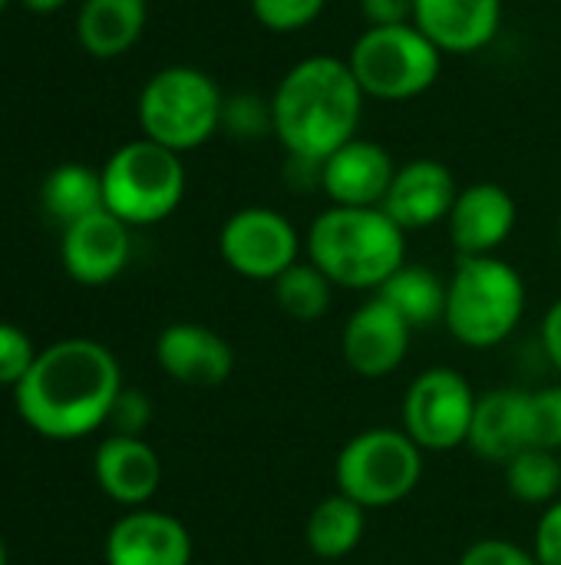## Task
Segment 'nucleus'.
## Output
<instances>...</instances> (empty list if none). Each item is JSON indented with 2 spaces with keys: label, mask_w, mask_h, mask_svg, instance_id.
I'll return each mask as SVG.
<instances>
[{
  "label": "nucleus",
  "mask_w": 561,
  "mask_h": 565,
  "mask_svg": "<svg viewBox=\"0 0 561 565\" xmlns=\"http://www.w3.org/2000/svg\"><path fill=\"white\" fill-rule=\"evenodd\" d=\"M132 235L122 218H116L109 209H99L73 225L63 228L60 242V262L66 275L79 285L99 288L122 275L129 265Z\"/></svg>",
  "instance_id": "obj_13"
},
{
  "label": "nucleus",
  "mask_w": 561,
  "mask_h": 565,
  "mask_svg": "<svg viewBox=\"0 0 561 565\" xmlns=\"http://www.w3.org/2000/svg\"><path fill=\"white\" fill-rule=\"evenodd\" d=\"M155 361L182 387H218L235 371L231 344L195 321L169 324L155 341Z\"/></svg>",
  "instance_id": "obj_18"
},
{
  "label": "nucleus",
  "mask_w": 561,
  "mask_h": 565,
  "mask_svg": "<svg viewBox=\"0 0 561 565\" xmlns=\"http://www.w3.org/2000/svg\"><path fill=\"white\" fill-rule=\"evenodd\" d=\"M122 391L119 361L89 338H66L36 354L13 387L17 414L46 440H79L99 430Z\"/></svg>",
  "instance_id": "obj_1"
},
{
  "label": "nucleus",
  "mask_w": 561,
  "mask_h": 565,
  "mask_svg": "<svg viewBox=\"0 0 561 565\" xmlns=\"http://www.w3.org/2000/svg\"><path fill=\"white\" fill-rule=\"evenodd\" d=\"M397 175V162L387 146L374 139H350L334 156L321 162V189L331 205L344 209H380L390 182Z\"/></svg>",
  "instance_id": "obj_15"
},
{
  "label": "nucleus",
  "mask_w": 561,
  "mask_h": 565,
  "mask_svg": "<svg viewBox=\"0 0 561 565\" xmlns=\"http://www.w3.org/2000/svg\"><path fill=\"white\" fill-rule=\"evenodd\" d=\"M218 252L235 275L274 285L291 265L301 262V232L278 209L245 205L225 218Z\"/></svg>",
  "instance_id": "obj_10"
},
{
  "label": "nucleus",
  "mask_w": 561,
  "mask_h": 565,
  "mask_svg": "<svg viewBox=\"0 0 561 565\" xmlns=\"http://www.w3.org/2000/svg\"><path fill=\"white\" fill-rule=\"evenodd\" d=\"M476 391L453 367H430L417 374L403 401V430L423 454H446L470 444L476 417Z\"/></svg>",
  "instance_id": "obj_9"
},
{
  "label": "nucleus",
  "mask_w": 561,
  "mask_h": 565,
  "mask_svg": "<svg viewBox=\"0 0 561 565\" xmlns=\"http://www.w3.org/2000/svg\"><path fill=\"white\" fill-rule=\"evenodd\" d=\"M410 334L413 328L407 324V318L397 308H390L380 295H374L347 318L341 351L354 374L377 381L403 364L410 351Z\"/></svg>",
  "instance_id": "obj_11"
},
{
  "label": "nucleus",
  "mask_w": 561,
  "mask_h": 565,
  "mask_svg": "<svg viewBox=\"0 0 561 565\" xmlns=\"http://www.w3.org/2000/svg\"><path fill=\"white\" fill-rule=\"evenodd\" d=\"M93 473H96L99 490L112 503L132 507V510L149 503L155 490L162 487L159 454L142 437H126V434H112L99 444Z\"/></svg>",
  "instance_id": "obj_20"
},
{
  "label": "nucleus",
  "mask_w": 561,
  "mask_h": 565,
  "mask_svg": "<svg viewBox=\"0 0 561 565\" xmlns=\"http://www.w3.org/2000/svg\"><path fill=\"white\" fill-rule=\"evenodd\" d=\"M0 565H7V546H3V540H0Z\"/></svg>",
  "instance_id": "obj_37"
},
{
  "label": "nucleus",
  "mask_w": 561,
  "mask_h": 565,
  "mask_svg": "<svg viewBox=\"0 0 561 565\" xmlns=\"http://www.w3.org/2000/svg\"><path fill=\"white\" fill-rule=\"evenodd\" d=\"M479 460L506 467L519 454L539 447V424H536V401L532 391L503 387L489 391L476 404L470 444Z\"/></svg>",
  "instance_id": "obj_12"
},
{
  "label": "nucleus",
  "mask_w": 561,
  "mask_h": 565,
  "mask_svg": "<svg viewBox=\"0 0 561 565\" xmlns=\"http://www.w3.org/2000/svg\"><path fill=\"white\" fill-rule=\"evenodd\" d=\"M360 17L367 26L413 23V0H360Z\"/></svg>",
  "instance_id": "obj_34"
},
{
  "label": "nucleus",
  "mask_w": 561,
  "mask_h": 565,
  "mask_svg": "<svg viewBox=\"0 0 561 565\" xmlns=\"http://www.w3.org/2000/svg\"><path fill=\"white\" fill-rule=\"evenodd\" d=\"M308 262L334 288L380 291L407 265V232L384 209H324L304 238Z\"/></svg>",
  "instance_id": "obj_3"
},
{
  "label": "nucleus",
  "mask_w": 561,
  "mask_h": 565,
  "mask_svg": "<svg viewBox=\"0 0 561 565\" xmlns=\"http://www.w3.org/2000/svg\"><path fill=\"white\" fill-rule=\"evenodd\" d=\"M390 308H397L410 328L436 324L446 315V281L427 265H403L380 291Z\"/></svg>",
  "instance_id": "obj_24"
},
{
  "label": "nucleus",
  "mask_w": 561,
  "mask_h": 565,
  "mask_svg": "<svg viewBox=\"0 0 561 565\" xmlns=\"http://www.w3.org/2000/svg\"><path fill=\"white\" fill-rule=\"evenodd\" d=\"M23 7H30L33 13H53V10H60L66 0H20Z\"/></svg>",
  "instance_id": "obj_36"
},
{
  "label": "nucleus",
  "mask_w": 561,
  "mask_h": 565,
  "mask_svg": "<svg viewBox=\"0 0 561 565\" xmlns=\"http://www.w3.org/2000/svg\"><path fill=\"white\" fill-rule=\"evenodd\" d=\"M36 354L40 351L33 348L23 328L0 321V387H17L30 374Z\"/></svg>",
  "instance_id": "obj_29"
},
{
  "label": "nucleus",
  "mask_w": 561,
  "mask_h": 565,
  "mask_svg": "<svg viewBox=\"0 0 561 565\" xmlns=\"http://www.w3.org/2000/svg\"><path fill=\"white\" fill-rule=\"evenodd\" d=\"M152 420V404L142 391H129L122 387L116 404H112V414H109V427L112 434H126V437H139Z\"/></svg>",
  "instance_id": "obj_31"
},
{
  "label": "nucleus",
  "mask_w": 561,
  "mask_h": 565,
  "mask_svg": "<svg viewBox=\"0 0 561 565\" xmlns=\"http://www.w3.org/2000/svg\"><path fill=\"white\" fill-rule=\"evenodd\" d=\"M7 3H10V0H0V13H3V10H7Z\"/></svg>",
  "instance_id": "obj_39"
},
{
  "label": "nucleus",
  "mask_w": 561,
  "mask_h": 565,
  "mask_svg": "<svg viewBox=\"0 0 561 565\" xmlns=\"http://www.w3.org/2000/svg\"><path fill=\"white\" fill-rule=\"evenodd\" d=\"M251 17L268 33H301L321 20L327 10V0H248Z\"/></svg>",
  "instance_id": "obj_27"
},
{
  "label": "nucleus",
  "mask_w": 561,
  "mask_h": 565,
  "mask_svg": "<svg viewBox=\"0 0 561 565\" xmlns=\"http://www.w3.org/2000/svg\"><path fill=\"white\" fill-rule=\"evenodd\" d=\"M99 172L106 209L129 228L165 222L182 205L188 185L182 156L145 136L119 146Z\"/></svg>",
  "instance_id": "obj_7"
},
{
  "label": "nucleus",
  "mask_w": 561,
  "mask_h": 565,
  "mask_svg": "<svg viewBox=\"0 0 561 565\" xmlns=\"http://www.w3.org/2000/svg\"><path fill=\"white\" fill-rule=\"evenodd\" d=\"M423 480V450L407 430L370 427L350 437L334 460V487L370 510L403 503Z\"/></svg>",
  "instance_id": "obj_8"
},
{
  "label": "nucleus",
  "mask_w": 561,
  "mask_h": 565,
  "mask_svg": "<svg viewBox=\"0 0 561 565\" xmlns=\"http://www.w3.org/2000/svg\"><path fill=\"white\" fill-rule=\"evenodd\" d=\"M555 235H559V248H561V215H559V228H555Z\"/></svg>",
  "instance_id": "obj_38"
},
{
  "label": "nucleus",
  "mask_w": 561,
  "mask_h": 565,
  "mask_svg": "<svg viewBox=\"0 0 561 565\" xmlns=\"http://www.w3.org/2000/svg\"><path fill=\"white\" fill-rule=\"evenodd\" d=\"M532 401H536L539 447L561 454V384L532 391Z\"/></svg>",
  "instance_id": "obj_32"
},
{
  "label": "nucleus",
  "mask_w": 561,
  "mask_h": 565,
  "mask_svg": "<svg viewBox=\"0 0 561 565\" xmlns=\"http://www.w3.org/2000/svg\"><path fill=\"white\" fill-rule=\"evenodd\" d=\"M367 533V510L354 500H347L344 493H334L327 500H321L304 526V540L308 550L317 559H344L350 556L360 540Z\"/></svg>",
  "instance_id": "obj_22"
},
{
  "label": "nucleus",
  "mask_w": 561,
  "mask_h": 565,
  "mask_svg": "<svg viewBox=\"0 0 561 565\" xmlns=\"http://www.w3.org/2000/svg\"><path fill=\"white\" fill-rule=\"evenodd\" d=\"M268 99L271 136L281 142L288 159L314 166L357 139L367 103L347 56L334 53H314L288 66Z\"/></svg>",
  "instance_id": "obj_2"
},
{
  "label": "nucleus",
  "mask_w": 561,
  "mask_h": 565,
  "mask_svg": "<svg viewBox=\"0 0 561 565\" xmlns=\"http://www.w3.org/2000/svg\"><path fill=\"white\" fill-rule=\"evenodd\" d=\"M542 351L549 354V361L559 367L561 374V298L542 318Z\"/></svg>",
  "instance_id": "obj_35"
},
{
  "label": "nucleus",
  "mask_w": 561,
  "mask_h": 565,
  "mask_svg": "<svg viewBox=\"0 0 561 565\" xmlns=\"http://www.w3.org/2000/svg\"><path fill=\"white\" fill-rule=\"evenodd\" d=\"M222 132H228L231 139L251 142V139H265L271 129V99L258 96V93H231L225 96V109H222Z\"/></svg>",
  "instance_id": "obj_28"
},
{
  "label": "nucleus",
  "mask_w": 561,
  "mask_h": 565,
  "mask_svg": "<svg viewBox=\"0 0 561 565\" xmlns=\"http://www.w3.org/2000/svg\"><path fill=\"white\" fill-rule=\"evenodd\" d=\"M225 93L198 66H162L152 73L139 93L136 113L142 136L185 156L222 132Z\"/></svg>",
  "instance_id": "obj_5"
},
{
  "label": "nucleus",
  "mask_w": 561,
  "mask_h": 565,
  "mask_svg": "<svg viewBox=\"0 0 561 565\" xmlns=\"http://www.w3.org/2000/svg\"><path fill=\"white\" fill-rule=\"evenodd\" d=\"M149 20V0H83L76 13L79 46L96 60L129 53Z\"/></svg>",
  "instance_id": "obj_21"
},
{
  "label": "nucleus",
  "mask_w": 561,
  "mask_h": 565,
  "mask_svg": "<svg viewBox=\"0 0 561 565\" xmlns=\"http://www.w3.org/2000/svg\"><path fill=\"white\" fill-rule=\"evenodd\" d=\"M460 565H539V559L532 550H526L513 540L489 536V540H476L460 556Z\"/></svg>",
  "instance_id": "obj_30"
},
{
  "label": "nucleus",
  "mask_w": 561,
  "mask_h": 565,
  "mask_svg": "<svg viewBox=\"0 0 561 565\" xmlns=\"http://www.w3.org/2000/svg\"><path fill=\"white\" fill-rule=\"evenodd\" d=\"M40 202L50 218H56L63 228L106 209L103 202V172L83 166V162H63L56 166L40 189Z\"/></svg>",
  "instance_id": "obj_23"
},
{
  "label": "nucleus",
  "mask_w": 561,
  "mask_h": 565,
  "mask_svg": "<svg viewBox=\"0 0 561 565\" xmlns=\"http://www.w3.org/2000/svg\"><path fill=\"white\" fill-rule=\"evenodd\" d=\"M456 195H460V182L453 169L440 159L423 156V159H410L397 166V175L380 209L403 232H420V228H433L446 222Z\"/></svg>",
  "instance_id": "obj_16"
},
{
  "label": "nucleus",
  "mask_w": 561,
  "mask_h": 565,
  "mask_svg": "<svg viewBox=\"0 0 561 565\" xmlns=\"http://www.w3.org/2000/svg\"><path fill=\"white\" fill-rule=\"evenodd\" d=\"M506 483L519 503L529 507L555 503L561 493V454L546 447H532L519 454L516 460L506 463Z\"/></svg>",
  "instance_id": "obj_26"
},
{
  "label": "nucleus",
  "mask_w": 561,
  "mask_h": 565,
  "mask_svg": "<svg viewBox=\"0 0 561 565\" xmlns=\"http://www.w3.org/2000/svg\"><path fill=\"white\" fill-rule=\"evenodd\" d=\"M532 553L539 565H561V497L555 503H549L546 513L539 516Z\"/></svg>",
  "instance_id": "obj_33"
},
{
  "label": "nucleus",
  "mask_w": 561,
  "mask_h": 565,
  "mask_svg": "<svg viewBox=\"0 0 561 565\" xmlns=\"http://www.w3.org/2000/svg\"><path fill=\"white\" fill-rule=\"evenodd\" d=\"M516 222H519V205L506 185L473 182L460 189L446 228L460 258H479V255H496L516 232Z\"/></svg>",
  "instance_id": "obj_14"
},
{
  "label": "nucleus",
  "mask_w": 561,
  "mask_h": 565,
  "mask_svg": "<svg viewBox=\"0 0 561 565\" xmlns=\"http://www.w3.org/2000/svg\"><path fill=\"white\" fill-rule=\"evenodd\" d=\"M331 298H334V285L311 262L291 265L274 281V301L294 321H317V318H324L331 311Z\"/></svg>",
  "instance_id": "obj_25"
},
{
  "label": "nucleus",
  "mask_w": 561,
  "mask_h": 565,
  "mask_svg": "<svg viewBox=\"0 0 561 565\" xmlns=\"http://www.w3.org/2000/svg\"><path fill=\"white\" fill-rule=\"evenodd\" d=\"M526 315V281L499 255L460 258L446 281L450 334L476 351L503 344Z\"/></svg>",
  "instance_id": "obj_4"
},
{
  "label": "nucleus",
  "mask_w": 561,
  "mask_h": 565,
  "mask_svg": "<svg viewBox=\"0 0 561 565\" xmlns=\"http://www.w3.org/2000/svg\"><path fill=\"white\" fill-rule=\"evenodd\" d=\"M506 0H413V23L443 50V56H473L486 50L503 26Z\"/></svg>",
  "instance_id": "obj_19"
},
{
  "label": "nucleus",
  "mask_w": 561,
  "mask_h": 565,
  "mask_svg": "<svg viewBox=\"0 0 561 565\" xmlns=\"http://www.w3.org/2000/svg\"><path fill=\"white\" fill-rule=\"evenodd\" d=\"M192 533L159 510H132L106 536V565H192Z\"/></svg>",
  "instance_id": "obj_17"
},
{
  "label": "nucleus",
  "mask_w": 561,
  "mask_h": 565,
  "mask_svg": "<svg viewBox=\"0 0 561 565\" xmlns=\"http://www.w3.org/2000/svg\"><path fill=\"white\" fill-rule=\"evenodd\" d=\"M347 63L367 99L410 103L436 86L443 50L417 23L364 26L347 50Z\"/></svg>",
  "instance_id": "obj_6"
}]
</instances>
